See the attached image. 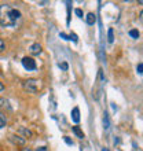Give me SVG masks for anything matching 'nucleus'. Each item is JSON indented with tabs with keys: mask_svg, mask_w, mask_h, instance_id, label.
Masks as SVG:
<instances>
[{
	"mask_svg": "<svg viewBox=\"0 0 143 151\" xmlns=\"http://www.w3.org/2000/svg\"><path fill=\"white\" fill-rule=\"evenodd\" d=\"M74 12H76V15H77V17H80V18H83V11H81L80 8H76Z\"/></svg>",
	"mask_w": 143,
	"mask_h": 151,
	"instance_id": "16",
	"label": "nucleus"
},
{
	"mask_svg": "<svg viewBox=\"0 0 143 151\" xmlns=\"http://www.w3.org/2000/svg\"><path fill=\"white\" fill-rule=\"evenodd\" d=\"M40 87H41V81L37 78H29L22 83V88L25 91H28L29 93H36L40 89Z\"/></svg>",
	"mask_w": 143,
	"mask_h": 151,
	"instance_id": "2",
	"label": "nucleus"
},
{
	"mask_svg": "<svg viewBox=\"0 0 143 151\" xmlns=\"http://www.w3.org/2000/svg\"><path fill=\"white\" fill-rule=\"evenodd\" d=\"M29 51H30V54H32V55L37 56V55H40V54H41L43 47H41V44H39V43H33L32 45L29 47Z\"/></svg>",
	"mask_w": 143,
	"mask_h": 151,
	"instance_id": "4",
	"label": "nucleus"
},
{
	"mask_svg": "<svg viewBox=\"0 0 143 151\" xmlns=\"http://www.w3.org/2000/svg\"><path fill=\"white\" fill-rule=\"evenodd\" d=\"M36 151H48V148L44 147V146H41V147H37V148H36Z\"/></svg>",
	"mask_w": 143,
	"mask_h": 151,
	"instance_id": "20",
	"label": "nucleus"
},
{
	"mask_svg": "<svg viewBox=\"0 0 143 151\" xmlns=\"http://www.w3.org/2000/svg\"><path fill=\"white\" fill-rule=\"evenodd\" d=\"M21 18L20 10L11 7L10 4H0V26L12 28L17 25V21Z\"/></svg>",
	"mask_w": 143,
	"mask_h": 151,
	"instance_id": "1",
	"label": "nucleus"
},
{
	"mask_svg": "<svg viewBox=\"0 0 143 151\" xmlns=\"http://www.w3.org/2000/svg\"><path fill=\"white\" fill-rule=\"evenodd\" d=\"M72 119H73V122H79L80 121V110L79 107H74L73 110H72Z\"/></svg>",
	"mask_w": 143,
	"mask_h": 151,
	"instance_id": "6",
	"label": "nucleus"
},
{
	"mask_svg": "<svg viewBox=\"0 0 143 151\" xmlns=\"http://www.w3.org/2000/svg\"><path fill=\"white\" fill-rule=\"evenodd\" d=\"M4 50H6V43L3 39H0V52H3Z\"/></svg>",
	"mask_w": 143,
	"mask_h": 151,
	"instance_id": "14",
	"label": "nucleus"
},
{
	"mask_svg": "<svg viewBox=\"0 0 143 151\" xmlns=\"http://www.w3.org/2000/svg\"><path fill=\"white\" fill-rule=\"evenodd\" d=\"M136 70H138V73H139V74H142V70H143V63H139L138 65V68H136Z\"/></svg>",
	"mask_w": 143,
	"mask_h": 151,
	"instance_id": "17",
	"label": "nucleus"
},
{
	"mask_svg": "<svg viewBox=\"0 0 143 151\" xmlns=\"http://www.w3.org/2000/svg\"><path fill=\"white\" fill-rule=\"evenodd\" d=\"M107 41L109 43H113L114 41V35H113V29H109V32H107Z\"/></svg>",
	"mask_w": 143,
	"mask_h": 151,
	"instance_id": "10",
	"label": "nucleus"
},
{
	"mask_svg": "<svg viewBox=\"0 0 143 151\" xmlns=\"http://www.w3.org/2000/svg\"><path fill=\"white\" fill-rule=\"evenodd\" d=\"M103 125L106 129H109V117H107V114H105V117H103Z\"/></svg>",
	"mask_w": 143,
	"mask_h": 151,
	"instance_id": "13",
	"label": "nucleus"
},
{
	"mask_svg": "<svg viewBox=\"0 0 143 151\" xmlns=\"http://www.w3.org/2000/svg\"><path fill=\"white\" fill-rule=\"evenodd\" d=\"M73 133H74L79 139H84V132L80 129V127H73Z\"/></svg>",
	"mask_w": 143,
	"mask_h": 151,
	"instance_id": "8",
	"label": "nucleus"
},
{
	"mask_svg": "<svg viewBox=\"0 0 143 151\" xmlns=\"http://www.w3.org/2000/svg\"><path fill=\"white\" fill-rule=\"evenodd\" d=\"M64 140H65V143H66V144H69V146H73V140H72L70 137H68V136H65Z\"/></svg>",
	"mask_w": 143,
	"mask_h": 151,
	"instance_id": "15",
	"label": "nucleus"
},
{
	"mask_svg": "<svg viewBox=\"0 0 143 151\" xmlns=\"http://www.w3.org/2000/svg\"><path fill=\"white\" fill-rule=\"evenodd\" d=\"M85 22H87L88 25H94L96 22V15L94 14V12L87 14V17H85Z\"/></svg>",
	"mask_w": 143,
	"mask_h": 151,
	"instance_id": "7",
	"label": "nucleus"
},
{
	"mask_svg": "<svg viewBox=\"0 0 143 151\" xmlns=\"http://www.w3.org/2000/svg\"><path fill=\"white\" fill-rule=\"evenodd\" d=\"M59 68L62 69V70H68L69 66H68V63H65V62H64V63H61V65H59Z\"/></svg>",
	"mask_w": 143,
	"mask_h": 151,
	"instance_id": "18",
	"label": "nucleus"
},
{
	"mask_svg": "<svg viewBox=\"0 0 143 151\" xmlns=\"http://www.w3.org/2000/svg\"><path fill=\"white\" fill-rule=\"evenodd\" d=\"M10 140L15 144H24L25 143V139H20V136H15V135L10 136Z\"/></svg>",
	"mask_w": 143,
	"mask_h": 151,
	"instance_id": "9",
	"label": "nucleus"
},
{
	"mask_svg": "<svg viewBox=\"0 0 143 151\" xmlns=\"http://www.w3.org/2000/svg\"><path fill=\"white\" fill-rule=\"evenodd\" d=\"M102 151H109V150H107V148H103V150H102Z\"/></svg>",
	"mask_w": 143,
	"mask_h": 151,
	"instance_id": "24",
	"label": "nucleus"
},
{
	"mask_svg": "<svg viewBox=\"0 0 143 151\" xmlns=\"http://www.w3.org/2000/svg\"><path fill=\"white\" fill-rule=\"evenodd\" d=\"M20 133H22V135H24L25 139H30V137L33 136V132L30 131V129H28V128H24V127L20 128Z\"/></svg>",
	"mask_w": 143,
	"mask_h": 151,
	"instance_id": "5",
	"label": "nucleus"
},
{
	"mask_svg": "<svg viewBox=\"0 0 143 151\" xmlns=\"http://www.w3.org/2000/svg\"><path fill=\"white\" fill-rule=\"evenodd\" d=\"M129 36L134 37V39H139V32L136 29H132V30H129Z\"/></svg>",
	"mask_w": 143,
	"mask_h": 151,
	"instance_id": "11",
	"label": "nucleus"
},
{
	"mask_svg": "<svg viewBox=\"0 0 143 151\" xmlns=\"http://www.w3.org/2000/svg\"><path fill=\"white\" fill-rule=\"evenodd\" d=\"M3 91H4V84L1 83V81H0V93H1Z\"/></svg>",
	"mask_w": 143,
	"mask_h": 151,
	"instance_id": "21",
	"label": "nucleus"
},
{
	"mask_svg": "<svg viewBox=\"0 0 143 151\" xmlns=\"http://www.w3.org/2000/svg\"><path fill=\"white\" fill-rule=\"evenodd\" d=\"M6 103H7V100H6V99H3V98H0V109L3 107V106H4V104H6Z\"/></svg>",
	"mask_w": 143,
	"mask_h": 151,
	"instance_id": "19",
	"label": "nucleus"
},
{
	"mask_svg": "<svg viewBox=\"0 0 143 151\" xmlns=\"http://www.w3.org/2000/svg\"><path fill=\"white\" fill-rule=\"evenodd\" d=\"M21 151H32L30 148H26V147H24V148H21Z\"/></svg>",
	"mask_w": 143,
	"mask_h": 151,
	"instance_id": "23",
	"label": "nucleus"
},
{
	"mask_svg": "<svg viewBox=\"0 0 143 151\" xmlns=\"http://www.w3.org/2000/svg\"><path fill=\"white\" fill-rule=\"evenodd\" d=\"M22 65H24V68L26 70H36L37 68V65H36V60L30 56H25L24 59H22Z\"/></svg>",
	"mask_w": 143,
	"mask_h": 151,
	"instance_id": "3",
	"label": "nucleus"
},
{
	"mask_svg": "<svg viewBox=\"0 0 143 151\" xmlns=\"http://www.w3.org/2000/svg\"><path fill=\"white\" fill-rule=\"evenodd\" d=\"M6 124H7L6 117H4L3 114H0V128H4V127H6Z\"/></svg>",
	"mask_w": 143,
	"mask_h": 151,
	"instance_id": "12",
	"label": "nucleus"
},
{
	"mask_svg": "<svg viewBox=\"0 0 143 151\" xmlns=\"http://www.w3.org/2000/svg\"><path fill=\"white\" fill-rule=\"evenodd\" d=\"M61 37H64V39L69 40V36H68V35H65V33H61Z\"/></svg>",
	"mask_w": 143,
	"mask_h": 151,
	"instance_id": "22",
	"label": "nucleus"
}]
</instances>
